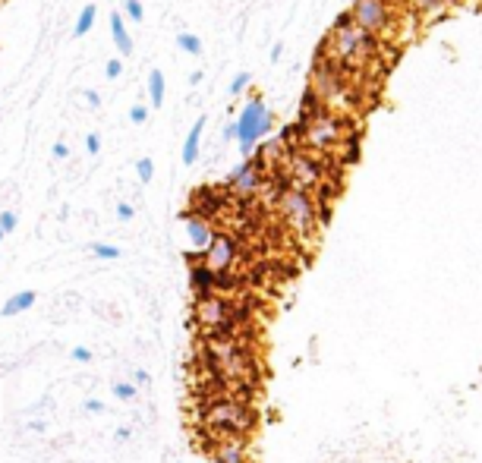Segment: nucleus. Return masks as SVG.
Listing matches in <instances>:
<instances>
[{"mask_svg": "<svg viewBox=\"0 0 482 463\" xmlns=\"http://www.w3.org/2000/svg\"><path fill=\"white\" fill-rule=\"evenodd\" d=\"M3 236H7V234H3V230H0V243H3Z\"/></svg>", "mask_w": 482, "mask_h": 463, "instance_id": "obj_37", "label": "nucleus"}, {"mask_svg": "<svg viewBox=\"0 0 482 463\" xmlns=\"http://www.w3.org/2000/svg\"><path fill=\"white\" fill-rule=\"evenodd\" d=\"M35 306V290H20L16 297H10L7 303L0 306V315L3 318H10V315H20V312H26V309H32Z\"/></svg>", "mask_w": 482, "mask_h": 463, "instance_id": "obj_16", "label": "nucleus"}, {"mask_svg": "<svg viewBox=\"0 0 482 463\" xmlns=\"http://www.w3.org/2000/svg\"><path fill=\"white\" fill-rule=\"evenodd\" d=\"M350 22L360 26L362 32L375 35H385L391 32L394 26V16H391V7H388V0H353V7H350Z\"/></svg>", "mask_w": 482, "mask_h": 463, "instance_id": "obj_4", "label": "nucleus"}, {"mask_svg": "<svg viewBox=\"0 0 482 463\" xmlns=\"http://www.w3.org/2000/svg\"><path fill=\"white\" fill-rule=\"evenodd\" d=\"M249 89V73H236L234 83H230V95H243Z\"/></svg>", "mask_w": 482, "mask_h": 463, "instance_id": "obj_25", "label": "nucleus"}, {"mask_svg": "<svg viewBox=\"0 0 482 463\" xmlns=\"http://www.w3.org/2000/svg\"><path fill=\"white\" fill-rule=\"evenodd\" d=\"M281 54H284V48L274 45V48H271V60H281Z\"/></svg>", "mask_w": 482, "mask_h": 463, "instance_id": "obj_36", "label": "nucleus"}, {"mask_svg": "<svg viewBox=\"0 0 482 463\" xmlns=\"http://www.w3.org/2000/svg\"><path fill=\"white\" fill-rule=\"evenodd\" d=\"M123 20L142 22V20H146V7H142L139 0H123Z\"/></svg>", "mask_w": 482, "mask_h": 463, "instance_id": "obj_21", "label": "nucleus"}, {"mask_svg": "<svg viewBox=\"0 0 482 463\" xmlns=\"http://www.w3.org/2000/svg\"><path fill=\"white\" fill-rule=\"evenodd\" d=\"M262 186V158L259 161H243L236 171H230L227 190H234L236 196H255Z\"/></svg>", "mask_w": 482, "mask_h": 463, "instance_id": "obj_9", "label": "nucleus"}, {"mask_svg": "<svg viewBox=\"0 0 482 463\" xmlns=\"http://www.w3.org/2000/svg\"><path fill=\"white\" fill-rule=\"evenodd\" d=\"M177 45H180V51L192 54V57H199V54H202V41H199L192 32H180L177 35Z\"/></svg>", "mask_w": 482, "mask_h": 463, "instance_id": "obj_20", "label": "nucleus"}, {"mask_svg": "<svg viewBox=\"0 0 482 463\" xmlns=\"http://www.w3.org/2000/svg\"><path fill=\"white\" fill-rule=\"evenodd\" d=\"M183 224H186V236H190L192 249L196 252H205V249L211 246V240H215V230H211V221L205 215H192V211H183Z\"/></svg>", "mask_w": 482, "mask_h": 463, "instance_id": "obj_10", "label": "nucleus"}, {"mask_svg": "<svg viewBox=\"0 0 482 463\" xmlns=\"http://www.w3.org/2000/svg\"><path fill=\"white\" fill-rule=\"evenodd\" d=\"M136 173H139L142 183H152V177H155V161H152V158H139V161H136Z\"/></svg>", "mask_w": 482, "mask_h": 463, "instance_id": "obj_22", "label": "nucleus"}, {"mask_svg": "<svg viewBox=\"0 0 482 463\" xmlns=\"http://www.w3.org/2000/svg\"><path fill=\"white\" fill-rule=\"evenodd\" d=\"M205 120H208V117H199V120L192 123V129L186 133V142H183V164L186 167L196 164V158H199V142H202V133H205Z\"/></svg>", "mask_w": 482, "mask_h": 463, "instance_id": "obj_15", "label": "nucleus"}, {"mask_svg": "<svg viewBox=\"0 0 482 463\" xmlns=\"http://www.w3.org/2000/svg\"><path fill=\"white\" fill-rule=\"evenodd\" d=\"M328 48H331V54H334V64L341 60V64L360 66V64H369V57L378 51V41H375L369 32H362L360 26H353L350 16L343 13L341 20L334 22V29H331Z\"/></svg>", "mask_w": 482, "mask_h": 463, "instance_id": "obj_1", "label": "nucleus"}, {"mask_svg": "<svg viewBox=\"0 0 482 463\" xmlns=\"http://www.w3.org/2000/svg\"><path fill=\"white\" fill-rule=\"evenodd\" d=\"M205 422L227 438H240L253 429L255 416L243 400H215L208 406V413H205Z\"/></svg>", "mask_w": 482, "mask_h": 463, "instance_id": "obj_3", "label": "nucleus"}, {"mask_svg": "<svg viewBox=\"0 0 482 463\" xmlns=\"http://www.w3.org/2000/svg\"><path fill=\"white\" fill-rule=\"evenodd\" d=\"M133 215H136V208L129 202H120L117 205V218H120V221H133Z\"/></svg>", "mask_w": 482, "mask_h": 463, "instance_id": "obj_30", "label": "nucleus"}, {"mask_svg": "<svg viewBox=\"0 0 482 463\" xmlns=\"http://www.w3.org/2000/svg\"><path fill=\"white\" fill-rule=\"evenodd\" d=\"M299 127H306V142H312L316 148H331L341 142V120L337 117H316V120H303Z\"/></svg>", "mask_w": 482, "mask_h": 463, "instance_id": "obj_8", "label": "nucleus"}, {"mask_svg": "<svg viewBox=\"0 0 482 463\" xmlns=\"http://www.w3.org/2000/svg\"><path fill=\"white\" fill-rule=\"evenodd\" d=\"M120 73H123V60L120 57L108 60V66H104V76H108V79H120Z\"/></svg>", "mask_w": 482, "mask_h": 463, "instance_id": "obj_26", "label": "nucleus"}, {"mask_svg": "<svg viewBox=\"0 0 482 463\" xmlns=\"http://www.w3.org/2000/svg\"><path fill=\"white\" fill-rule=\"evenodd\" d=\"M224 142H230V139H236V129H234V123H227V127H224Z\"/></svg>", "mask_w": 482, "mask_h": 463, "instance_id": "obj_35", "label": "nucleus"}, {"mask_svg": "<svg viewBox=\"0 0 482 463\" xmlns=\"http://www.w3.org/2000/svg\"><path fill=\"white\" fill-rule=\"evenodd\" d=\"M95 16H98V10H95V3H89V7L79 13V20H76V29H73V35L76 38H83L85 32H92V26H95Z\"/></svg>", "mask_w": 482, "mask_h": 463, "instance_id": "obj_19", "label": "nucleus"}, {"mask_svg": "<svg viewBox=\"0 0 482 463\" xmlns=\"http://www.w3.org/2000/svg\"><path fill=\"white\" fill-rule=\"evenodd\" d=\"M73 359H76V362H89L92 359V350L89 347H73Z\"/></svg>", "mask_w": 482, "mask_h": 463, "instance_id": "obj_31", "label": "nucleus"}, {"mask_svg": "<svg viewBox=\"0 0 482 463\" xmlns=\"http://www.w3.org/2000/svg\"><path fill=\"white\" fill-rule=\"evenodd\" d=\"M281 208H284V218L290 221V227H297L299 234L312 230V224H316V202L303 190L281 192Z\"/></svg>", "mask_w": 482, "mask_h": 463, "instance_id": "obj_6", "label": "nucleus"}, {"mask_svg": "<svg viewBox=\"0 0 482 463\" xmlns=\"http://www.w3.org/2000/svg\"><path fill=\"white\" fill-rule=\"evenodd\" d=\"M196 318L202 322V328L208 331V334L227 337L224 331H230V325L236 322V312L230 309L227 299H221V297H215V293H208V297H199V303H196Z\"/></svg>", "mask_w": 482, "mask_h": 463, "instance_id": "obj_5", "label": "nucleus"}, {"mask_svg": "<svg viewBox=\"0 0 482 463\" xmlns=\"http://www.w3.org/2000/svg\"><path fill=\"white\" fill-rule=\"evenodd\" d=\"M129 120H133L136 127H139V123H146L148 120V108H146V104H133V111H129Z\"/></svg>", "mask_w": 482, "mask_h": 463, "instance_id": "obj_27", "label": "nucleus"}, {"mask_svg": "<svg viewBox=\"0 0 482 463\" xmlns=\"http://www.w3.org/2000/svg\"><path fill=\"white\" fill-rule=\"evenodd\" d=\"M92 252H95L98 259H120V249L111 246V243H95V246H92Z\"/></svg>", "mask_w": 482, "mask_h": 463, "instance_id": "obj_23", "label": "nucleus"}, {"mask_svg": "<svg viewBox=\"0 0 482 463\" xmlns=\"http://www.w3.org/2000/svg\"><path fill=\"white\" fill-rule=\"evenodd\" d=\"M85 410H89V413H101L104 404H101V400H85Z\"/></svg>", "mask_w": 482, "mask_h": 463, "instance_id": "obj_34", "label": "nucleus"}, {"mask_svg": "<svg viewBox=\"0 0 482 463\" xmlns=\"http://www.w3.org/2000/svg\"><path fill=\"white\" fill-rule=\"evenodd\" d=\"M274 127V114L268 111L265 98L262 95H253L246 101V108L240 111V117L234 120V129H236V142H240V155L249 161V155H253L255 142L265 139L268 133H271Z\"/></svg>", "mask_w": 482, "mask_h": 463, "instance_id": "obj_2", "label": "nucleus"}, {"mask_svg": "<svg viewBox=\"0 0 482 463\" xmlns=\"http://www.w3.org/2000/svg\"><path fill=\"white\" fill-rule=\"evenodd\" d=\"M148 104H152V108L164 104V76H161V70L148 73Z\"/></svg>", "mask_w": 482, "mask_h": 463, "instance_id": "obj_17", "label": "nucleus"}, {"mask_svg": "<svg viewBox=\"0 0 482 463\" xmlns=\"http://www.w3.org/2000/svg\"><path fill=\"white\" fill-rule=\"evenodd\" d=\"M85 152H89V155H98V152H101V136H98V133H89V136H85Z\"/></svg>", "mask_w": 482, "mask_h": 463, "instance_id": "obj_29", "label": "nucleus"}, {"mask_svg": "<svg viewBox=\"0 0 482 463\" xmlns=\"http://www.w3.org/2000/svg\"><path fill=\"white\" fill-rule=\"evenodd\" d=\"M190 284H192V290H196L199 297H208V293H215V287H218V274L211 271L208 265H192Z\"/></svg>", "mask_w": 482, "mask_h": 463, "instance_id": "obj_13", "label": "nucleus"}, {"mask_svg": "<svg viewBox=\"0 0 482 463\" xmlns=\"http://www.w3.org/2000/svg\"><path fill=\"white\" fill-rule=\"evenodd\" d=\"M451 0H410V7L416 10V13H423V16H438V13H444V7H448Z\"/></svg>", "mask_w": 482, "mask_h": 463, "instance_id": "obj_18", "label": "nucleus"}, {"mask_svg": "<svg viewBox=\"0 0 482 463\" xmlns=\"http://www.w3.org/2000/svg\"><path fill=\"white\" fill-rule=\"evenodd\" d=\"M290 171L299 186H318V180H322V167H318V161L309 158V155H297V158L290 161Z\"/></svg>", "mask_w": 482, "mask_h": 463, "instance_id": "obj_11", "label": "nucleus"}, {"mask_svg": "<svg viewBox=\"0 0 482 463\" xmlns=\"http://www.w3.org/2000/svg\"><path fill=\"white\" fill-rule=\"evenodd\" d=\"M85 101H89V108H101V98H98V92H85Z\"/></svg>", "mask_w": 482, "mask_h": 463, "instance_id": "obj_33", "label": "nucleus"}, {"mask_svg": "<svg viewBox=\"0 0 482 463\" xmlns=\"http://www.w3.org/2000/svg\"><path fill=\"white\" fill-rule=\"evenodd\" d=\"M51 155L54 158H66V155H70V145H66V142H57V145L51 148Z\"/></svg>", "mask_w": 482, "mask_h": 463, "instance_id": "obj_32", "label": "nucleus"}, {"mask_svg": "<svg viewBox=\"0 0 482 463\" xmlns=\"http://www.w3.org/2000/svg\"><path fill=\"white\" fill-rule=\"evenodd\" d=\"M215 463H249V454L240 438H224L221 444H215Z\"/></svg>", "mask_w": 482, "mask_h": 463, "instance_id": "obj_12", "label": "nucleus"}, {"mask_svg": "<svg viewBox=\"0 0 482 463\" xmlns=\"http://www.w3.org/2000/svg\"><path fill=\"white\" fill-rule=\"evenodd\" d=\"M111 38H114L120 57H129V54H133V38H129V29H127V22H123V13L111 16Z\"/></svg>", "mask_w": 482, "mask_h": 463, "instance_id": "obj_14", "label": "nucleus"}, {"mask_svg": "<svg viewBox=\"0 0 482 463\" xmlns=\"http://www.w3.org/2000/svg\"><path fill=\"white\" fill-rule=\"evenodd\" d=\"M114 397L117 400H133L136 397V385H114Z\"/></svg>", "mask_w": 482, "mask_h": 463, "instance_id": "obj_28", "label": "nucleus"}, {"mask_svg": "<svg viewBox=\"0 0 482 463\" xmlns=\"http://www.w3.org/2000/svg\"><path fill=\"white\" fill-rule=\"evenodd\" d=\"M16 224H20L16 211H0V230H3V234H13Z\"/></svg>", "mask_w": 482, "mask_h": 463, "instance_id": "obj_24", "label": "nucleus"}, {"mask_svg": "<svg viewBox=\"0 0 482 463\" xmlns=\"http://www.w3.org/2000/svg\"><path fill=\"white\" fill-rule=\"evenodd\" d=\"M202 259L215 274H224L236 262V240L227 234H215V240H211V246L202 252Z\"/></svg>", "mask_w": 482, "mask_h": 463, "instance_id": "obj_7", "label": "nucleus"}]
</instances>
